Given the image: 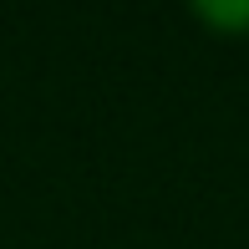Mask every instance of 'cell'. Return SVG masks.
I'll list each match as a JSON object with an SVG mask.
<instances>
[{
  "mask_svg": "<svg viewBox=\"0 0 249 249\" xmlns=\"http://www.w3.org/2000/svg\"><path fill=\"white\" fill-rule=\"evenodd\" d=\"M188 16L224 41H249V0H198Z\"/></svg>",
  "mask_w": 249,
  "mask_h": 249,
  "instance_id": "obj_1",
  "label": "cell"
}]
</instances>
